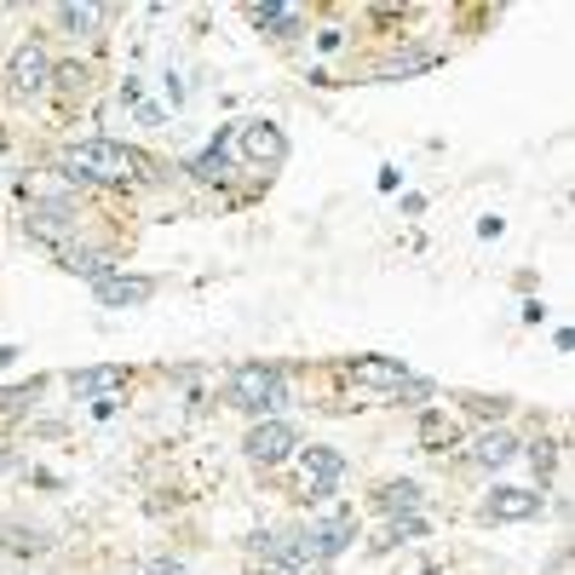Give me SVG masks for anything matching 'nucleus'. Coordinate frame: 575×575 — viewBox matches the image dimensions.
I'll use <instances>...</instances> for the list:
<instances>
[{
    "label": "nucleus",
    "instance_id": "obj_19",
    "mask_svg": "<svg viewBox=\"0 0 575 575\" xmlns=\"http://www.w3.org/2000/svg\"><path fill=\"white\" fill-rule=\"evenodd\" d=\"M247 18H254L259 30H270V35H294L299 23H306V18L294 12V7H247Z\"/></svg>",
    "mask_w": 575,
    "mask_h": 575
},
{
    "label": "nucleus",
    "instance_id": "obj_14",
    "mask_svg": "<svg viewBox=\"0 0 575 575\" xmlns=\"http://www.w3.org/2000/svg\"><path fill=\"white\" fill-rule=\"evenodd\" d=\"M190 173H196L202 185H219L224 173H231V133H224V139H213V144L202 150V156L190 162Z\"/></svg>",
    "mask_w": 575,
    "mask_h": 575
},
{
    "label": "nucleus",
    "instance_id": "obj_12",
    "mask_svg": "<svg viewBox=\"0 0 575 575\" xmlns=\"http://www.w3.org/2000/svg\"><path fill=\"white\" fill-rule=\"evenodd\" d=\"M259 546V559H270L277 570H306L311 553H306V541H299V530H270V535H254Z\"/></svg>",
    "mask_w": 575,
    "mask_h": 575
},
{
    "label": "nucleus",
    "instance_id": "obj_17",
    "mask_svg": "<svg viewBox=\"0 0 575 575\" xmlns=\"http://www.w3.org/2000/svg\"><path fill=\"white\" fill-rule=\"evenodd\" d=\"M512 455H518V438H512V432H501V427L484 432L478 443H472V461H478V466H507Z\"/></svg>",
    "mask_w": 575,
    "mask_h": 575
},
{
    "label": "nucleus",
    "instance_id": "obj_15",
    "mask_svg": "<svg viewBox=\"0 0 575 575\" xmlns=\"http://www.w3.org/2000/svg\"><path fill=\"white\" fill-rule=\"evenodd\" d=\"M69 386L81 397H98V403H104L115 386H128V368H87V374H69Z\"/></svg>",
    "mask_w": 575,
    "mask_h": 575
},
{
    "label": "nucleus",
    "instance_id": "obj_23",
    "mask_svg": "<svg viewBox=\"0 0 575 575\" xmlns=\"http://www.w3.org/2000/svg\"><path fill=\"white\" fill-rule=\"evenodd\" d=\"M466 409H472V414H484V420H489V414L501 420V414H507L512 403H507V397H466Z\"/></svg>",
    "mask_w": 575,
    "mask_h": 575
},
{
    "label": "nucleus",
    "instance_id": "obj_26",
    "mask_svg": "<svg viewBox=\"0 0 575 575\" xmlns=\"http://www.w3.org/2000/svg\"><path fill=\"white\" fill-rule=\"evenodd\" d=\"M340 41H345V30H322V35H317V46H322V53H334Z\"/></svg>",
    "mask_w": 575,
    "mask_h": 575
},
{
    "label": "nucleus",
    "instance_id": "obj_8",
    "mask_svg": "<svg viewBox=\"0 0 575 575\" xmlns=\"http://www.w3.org/2000/svg\"><path fill=\"white\" fill-rule=\"evenodd\" d=\"M75 231H81V219H75L69 202H35V208H30V236H35V242L64 247Z\"/></svg>",
    "mask_w": 575,
    "mask_h": 575
},
{
    "label": "nucleus",
    "instance_id": "obj_2",
    "mask_svg": "<svg viewBox=\"0 0 575 575\" xmlns=\"http://www.w3.org/2000/svg\"><path fill=\"white\" fill-rule=\"evenodd\" d=\"M288 403L283 368L277 363H236L231 368V409L242 414H277Z\"/></svg>",
    "mask_w": 575,
    "mask_h": 575
},
{
    "label": "nucleus",
    "instance_id": "obj_11",
    "mask_svg": "<svg viewBox=\"0 0 575 575\" xmlns=\"http://www.w3.org/2000/svg\"><path fill=\"white\" fill-rule=\"evenodd\" d=\"M541 495L535 489H495L489 501H484V518H495V523H523V518H541Z\"/></svg>",
    "mask_w": 575,
    "mask_h": 575
},
{
    "label": "nucleus",
    "instance_id": "obj_10",
    "mask_svg": "<svg viewBox=\"0 0 575 575\" xmlns=\"http://www.w3.org/2000/svg\"><path fill=\"white\" fill-rule=\"evenodd\" d=\"M345 374H352L357 386H374V391H386V397H391L397 386L409 380L403 357H352V363H345Z\"/></svg>",
    "mask_w": 575,
    "mask_h": 575
},
{
    "label": "nucleus",
    "instance_id": "obj_3",
    "mask_svg": "<svg viewBox=\"0 0 575 575\" xmlns=\"http://www.w3.org/2000/svg\"><path fill=\"white\" fill-rule=\"evenodd\" d=\"M53 53H46L41 41H23L12 64H7V92H12V104H35V98L53 92Z\"/></svg>",
    "mask_w": 575,
    "mask_h": 575
},
{
    "label": "nucleus",
    "instance_id": "obj_18",
    "mask_svg": "<svg viewBox=\"0 0 575 575\" xmlns=\"http://www.w3.org/2000/svg\"><path fill=\"white\" fill-rule=\"evenodd\" d=\"M53 18H58V30H69V35H92L98 23L110 18V7H58Z\"/></svg>",
    "mask_w": 575,
    "mask_h": 575
},
{
    "label": "nucleus",
    "instance_id": "obj_24",
    "mask_svg": "<svg viewBox=\"0 0 575 575\" xmlns=\"http://www.w3.org/2000/svg\"><path fill=\"white\" fill-rule=\"evenodd\" d=\"M403 535H427V518H414V512H409V518H397V523H391V541H380V546H397Z\"/></svg>",
    "mask_w": 575,
    "mask_h": 575
},
{
    "label": "nucleus",
    "instance_id": "obj_6",
    "mask_svg": "<svg viewBox=\"0 0 575 575\" xmlns=\"http://www.w3.org/2000/svg\"><path fill=\"white\" fill-rule=\"evenodd\" d=\"M340 478H345V461L334 449H306L299 455V489H306V501H329Z\"/></svg>",
    "mask_w": 575,
    "mask_h": 575
},
{
    "label": "nucleus",
    "instance_id": "obj_1",
    "mask_svg": "<svg viewBox=\"0 0 575 575\" xmlns=\"http://www.w3.org/2000/svg\"><path fill=\"white\" fill-rule=\"evenodd\" d=\"M58 173L75 185H133V179H150V162L133 144H115V139H75L58 150Z\"/></svg>",
    "mask_w": 575,
    "mask_h": 575
},
{
    "label": "nucleus",
    "instance_id": "obj_21",
    "mask_svg": "<svg viewBox=\"0 0 575 575\" xmlns=\"http://www.w3.org/2000/svg\"><path fill=\"white\" fill-rule=\"evenodd\" d=\"M41 397V380H30V386H12V391H0V420H12V414H23Z\"/></svg>",
    "mask_w": 575,
    "mask_h": 575
},
{
    "label": "nucleus",
    "instance_id": "obj_25",
    "mask_svg": "<svg viewBox=\"0 0 575 575\" xmlns=\"http://www.w3.org/2000/svg\"><path fill=\"white\" fill-rule=\"evenodd\" d=\"M150 575H185V564L179 559H156V564H150Z\"/></svg>",
    "mask_w": 575,
    "mask_h": 575
},
{
    "label": "nucleus",
    "instance_id": "obj_22",
    "mask_svg": "<svg viewBox=\"0 0 575 575\" xmlns=\"http://www.w3.org/2000/svg\"><path fill=\"white\" fill-rule=\"evenodd\" d=\"M438 58L432 53H409V58H391L386 69H380V81H397V75H414V69H432Z\"/></svg>",
    "mask_w": 575,
    "mask_h": 575
},
{
    "label": "nucleus",
    "instance_id": "obj_20",
    "mask_svg": "<svg viewBox=\"0 0 575 575\" xmlns=\"http://www.w3.org/2000/svg\"><path fill=\"white\" fill-rule=\"evenodd\" d=\"M374 507H380V512H414V507H420V489H414L409 478H403V484H380Z\"/></svg>",
    "mask_w": 575,
    "mask_h": 575
},
{
    "label": "nucleus",
    "instance_id": "obj_7",
    "mask_svg": "<svg viewBox=\"0 0 575 575\" xmlns=\"http://www.w3.org/2000/svg\"><path fill=\"white\" fill-rule=\"evenodd\" d=\"M247 461H259V466H283L294 449H299V432L288 427V420H259L254 432H247Z\"/></svg>",
    "mask_w": 575,
    "mask_h": 575
},
{
    "label": "nucleus",
    "instance_id": "obj_5",
    "mask_svg": "<svg viewBox=\"0 0 575 575\" xmlns=\"http://www.w3.org/2000/svg\"><path fill=\"white\" fill-rule=\"evenodd\" d=\"M299 541H306L311 564H329V559H340L345 546L357 541V518H352V512H329V518H311L306 530H299Z\"/></svg>",
    "mask_w": 575,
    "mask_h": 575
},
{
    "label": "nucleus",
    "instance_id": "obj_4",
    "mask_svg": "<svg viewBox=\"0 0 575 575\" xmlns=\"http://www.w3.org/2000/svg\"><path fill=\"white\" fill-rule=\"evenodd\" d=\"M231 144H236V156L247 167H265V173L288 162V139H283L277 121H242V128L231 133Z\"/></svg>",
    "mask_w": 575,
    "mask_h": 575
},
{
    "label": "nucleus",
    "instance_id": "obj_9",
    "mask_svg": "<svg viewBox=\"0 0 575 575\" xmlns=\"http://www.w3.org/2000/svg\"><path fill=\"white\" fill-rule=\"evenodd\" d=\"M92 294H98V306L128 311V306H144V299L156 294V283H150V277H128V270H110L104 283H92Z\"/></svg>",
    "mask_w": 575,
    "mask_h": 575
},
{
    "label": "nucleus",
    "instance_id": "obj_27",
    "mask_svg": "<svg viewBox=\"0 0 575 575\" xmlns=\"http://www.w3.org/2000/svg\"><path fill=\"white\" fill-rule=\"evenodd\" d=\"M7 363H18V345H0V368H7Z\"/></svg>",
    "mask_w": 575,
    "mask_h": 575
},
{
    "label": "nucleus",
    "instance_id": "obj_13",
    "mask_svg": "<svg viewBox=\"0 0 575 575\" xmlns=\"http://www.w3.org/2000/svg\"><path fill=\"white\" fill-rule=\"evenodd\" d=\"M455 443H461V420L455 414H438V409L420 414V449L438 455V449H455Z\"/></svg>",
    "mask_w": 575,
    "mask_h": 575
},
{
    "label": "nucleus",
    "instance_id": "obj_16",
    "mask_svg": "<svg viewBox=\"0 0 575 575\" xmlns=\"http://www.w3.org/2000/svg\"><path fill=\"white\" fill-rule=\"evenodd\" d=\"M58 265L69 270V277H92V283L110 277V259L92 254V247H58Z\"/></svg>",
    "mask_w": 575,
    "mask_h": 575
}]
</instances>
